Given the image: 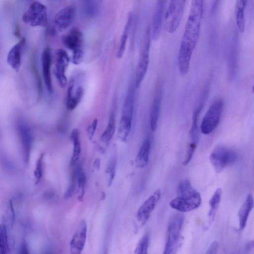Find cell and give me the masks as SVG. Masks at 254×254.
I'll list each match as a JSON object with an SVG mask.
<instances>
[{
  "label": "cell",
  "instance_id": "obj_1",
  "mask_svg": "<svg viewBox=\"0 0 254 254\" xmlns=\"http://www.w3.org/2000/svg\"><path fill=\"white\" fill-rule=\"evenodd\" d=\"M204 0H191L190 10L178 52V66L181 74L189 71L190 62L198 41Z\"/></svg>",
  "mask_w": 254,
  "mask_h": 254
},
{
  "label": "cell",
  "instance_id": "obj_2",
  "mask_svg": "<svg viewBox=\"0 0 254 254\" xmlns=\"http://www.w3.org/2000/svg\"><path fill=\"white\" fill-rule=\"evenodd\" d=\"M177 196L170 202V206L179 211L185 212L198 208L201 204L199 193L185 180L181 182L178 187Z\"/></svg>",
  "mask_w": 254,
  "mask_h": 254
},
{
  "label": "cell",
  "instance_id": "obj_3",
  "mask_svg": "<svg viewBox=\"0 0 254 254\" xmlns=\"http://www.w3.org/2000/svg\"><path fill=\"white\" fill-rule=\"evenodd\" d=\"M134 91L133 87L128 90L126 97L121 118L118 128V136L122 141L127 140L132 126Z\"/></svg>",
  "mask_w": 254,
  "mask_h": 254
},
{
  "label": "cell",
  "instance_id": "obj_4",
  "mask_svg": "<svg viewBox=\"0 0 254 254\" xmlns=\"http://www.w3.org/2000/svg\"><path fill=\"white\" fill-rule=\"evenodd\" d=\"M62 41L72 53V63L75 65L80 64L84 57V37L81 31L73 28L63 37Z\"/></svg>",
  "mask_w": 254,
  "mask_h": 254
},
{
  "label": "cell",
  "instance_id": "obj_5",
  "mask_svg": "<svg viewBox=\"0 0 254 254\" xmlns=\"http://www.w3.org/2000/svg\"><path fill=\"white\" fill-rule=\"evenodd\" d=\"M184 216L180 213L174 214L170 219L168 226L167 239L164 254H174L179 246Z\"/></svg>",
  "mask_w": 254,
  "mask_h": 254
},
{
  "label": "cell",
  "instance_id": "obj_6",
  "mask_svg": "<svg viewBox=\"0 0 254 254\" xmlns=\"http://www.w3.org/2000/svg\"><path fill=\"white\" fill-rule=\"evenodd\" d=\"M223 108L221 98L214 100L206 112L200 124L201 132L208 135L211 133L218 126Z\"/></svg>",
  "mask_w": 254,
  "mask_h": 254
},
{
  "label": "cell",
  "instance_id": "obj_7",
  "mask_svg": "<svg viewBox=\"0 0 254 254\" xmlns=\"http://www.w3.org/2000/svg\"><path fill=\"white\" fill-rule=\"evenodd\" d=\"M187 0H170L165 13L164 22L165 30L173 33L178 29L182 20Z\"/></svg>",
  "mask_w": 254,
  "mask_h": 254
},
{
  "label": "cell",
  "instance_id": "obj_8",
  "mask_svg": "<svg viewBox=\"0 0 254 254\" xmlns=\"http://www.w3.org/2000/svg\"><path fill=\"white\" fill-rule=\"evenodd\" d=\"M22 20L32 27L46 26L48 22L46 6L39 1H33L23 13Z\"/></svg>",
  "mask_w": 254,
  "mask_h": 254
},
{
  "label": "cell",
  "instance_id": "obj_9",
  "mask_svg": "<svg viewBox=\"0 0 254 254\" xmlns=\"http://www.w3.org/2000/svg\"><path fill=\"white\" fill-rule=\"evenodd\" d=\"M237 158V154L234 150L224 146L215 147L209 157L210 161L217 172H220L226 167L233 164Z\"/></svg>",
  "mask_w": 254,
  "mask_h": 254
},
{
  "label": "cell",
  "instance_id": "obj_10",
  "mask_svg": "<svg viewBox=\"0 0 254 254\" xmlns=\"http://www.w3.org/2000/svg\"><path fill=\"white\" fill-rule=\"evenodd\" d=\"M82 81V74L77 72L73 75L67 82L66 107L69 111L74 110L83 97L84 89Z\"/></svg>",
  "mask_w": 254,
  "mask_h": 254
},
{
  "label": "cell",
  "instance_id": "obj_11",
  "mask_svg": "<svg viewBox=\"0 0 254 254\" xmlns=\"http://www.w3.org/2000/svg\"><path fill=\"white\" fill-rule=\"evenodd\" d=\"M151 38V32L150 28L149 27L146 29L143 47L136 68L135 78V86L136 88H138L140 86L147 71L149 62Z\"/></svg>",
  "mask_w": 254,
  "mask_h": 254
},
{
  "label": "cell",
  "instance_id": "obj_12",
  "mask_svg": "<svg viewBox=\"0 0 254 254\" xmlns=\"http://www.w3.org/2000/svg\"><path fill=\"white\" fill-rule=\"evenodd\" d=\"M203 104L201 103L195 109L193 112L192 124L189 132V140L187 151L183 162L184 165H187L191 160L199 139L198 118L202 110Z\"/></svg>",
  "mask_w": 254,
  "mask_h": 254
},
{
  "label": "cell",
  "instance_id": "obj_13",
  "mask_svg": "<svg viewBox=\"0 0 254 254\" xmlns=\"http://www.w3.org/2000/svg\"><path fill=\"white\" fill-rule=\"evenodd\" d=\"M69 64L67 52L63 49H57L55 52L54 74L59 86L64 88L67 84L66 71Z\"/></svg>",
  "mask_w": 254,
  "mask_h": 254
},
{
  "label": "cell",
  "instance_id": "obj_14",
  "mask_svg": "<svg viewBox=\"0 0 254 254\" xmlns=\"http://www.w3.org/2000/svg\"><path fill=\"white\" fill-rule=\"evenodd\" d=\"M76 14V7L69 5L60 10L55 15L54 23L60 31L67 28L73 22Z\"/></svg>",
  "mask_w": 254,
  "mask_h": 254
},
{
  "label": "cell",
  "instance_id": "obj_15",
  "mask_svg": "<svg viewBox=\"0 0 254 254\" xmlns=\"http://www.w3.org/2000/svg\"><path fill=\"white\" fill-rule=\"evenodd\" d=\"M161 194L160 190H156L139 208L136 213V217L142 225H144L148 220L150 213L160 199Z\"/></svg>",
  "mask_w": 254,
  "mask_h": 254
},
{
  "label": "cell",
  "instance_id": "obj_16",
  "mask_svg": "<svg viewBox=\"0 0 254 254\" xmlns=\"http://www.w3.org/2000/svg\"><path fill=\"white\" fill-rule=\"evenodd\" d=\"M87 235L86 221L81 220L73 234L70 243V253L72 254H79L84 248Z\"/></svg>",
  "mask_w": 254,
  "mask_h": 254
},
{
  "label": "cell",
  "instance_id": "obj_17",
  "mask_svg": "<svg viewBox=\"0 0 254 254\" xmlns=\"http://www.w3.org/2000/svg\"><path fill=\"white\" fill-rule=\"evenodd\" d=\"M42 73L46 88L49 93L53 92V85L51 67L52 64V54L50 47L44 49L41 57Z\"/></svg>",
  "mask_w": 254,
  "mask_h": 254
},
{
  "label": "cell",
  "instance_id": "obj_18",
  "mask_svg": "<svg viewBox=\"0 0 254 254\" xmlns=\"http://www.w3.org/2000/svg\"><path fill=\"white\" fill-rule=\"evenodd\" d=\"M18 131L21 140L25 161H28L32 144V136L29 127L23 122L18 124Z\"/></svg>",
  "mask_w": 254,
  "mask_h": 254
},
{
  "label": "cell",
  "instance_id": "obj_19",
  "mask_svg": "<svg viewBox=\"0 0 254 254\" xmlns=\"http://www.w3.org/2000/svg\"><path fill=\"white\" fill-rule=\"evenodd\" d=\"M25 43V39L22 38L15 44L8 53L6 61L7 64L14 70L18 71L21 64L22 49Z\"/></svg>",
  "mask_w": 254,
  "mask_h": 254
},
{
  "label": "cell",
  "instance_id": "obj_20",
  "mask_svg": "<svg viewBox=\"0 0 254 254\" xmlns=\"http://www.w3.org/2000/svg\"><path fill=\"white\" fill-rule=\"evenodd\" d=\"M162 101V92L158 89L153 100L149 117V123L152 131H155L157 127L159 118Z\"/></svg>",
  "mask_w": 254,
  "mask_h": 254
},
{
  "label": "cell",
  "instance_id": "obj_21",
  "mask_svg": "<svg viewBox=\"0 0 254 254\" xmlns=\"http://www.w3.org/2000/svg\"><path fill=\"white\" fill-rule=\"evenodd\" d=\"M254 207V198L252 194H249L241 206L239 212V226L241 230L246 227L250 212Z\"/></svg>",
  "mask_w": 254,
  "mask_h": 254
},
{
  "label": "cell",
  "instance_id": "obj_22",
  "mask_svg": "<svg viewBox=\"0 0 254 254\" xmlns=\"http://www.w3.org/2000/svg\"><path fill=\"white\" fill-rule=\"evenodd\" d=\"M248 0H236L235 16L237 26L241 33L244 32L245 27V12Z\"/></svg>",
  "mask_w": 254,
  "mask_h": 254
},
{
  "label": "cell",
  "instance_id": "obj_23",
  "mask_svg": "<svg viewBox=\"0 0 254 254\" xmlns=\"http://www.w3.org/2000/svg\"><path fill=\"white\" fill-rule=\"evenodd\" d=\"M72 180L73 181L75 189H77L76 192L78 193V198L79 200H81L84 194V188L86 182V177L83 173L82 168L80 166H76L73 174Z\"/></svg>",
  "mask_w": 254,
  "mask_h": 254
},
{
  "label": "cell",
  "instance_id": "obj_24",
  "mask_svg": "<svg viewBox=\"0 0 254 254\" xmlns=\"http://www.w3.org/2000/svg\"><path fill=\"white\" fill-rule=\"evenodd\" d=\"M132 15L130 13L128 15L127 21L124 27L120 41L119 46L116 53V57L119 59H121L124 55L128 35L132 25Z\"/></svg>",
  "mask_w": 254,
  "mask_h": 254
},
{
  "label": "cell",
  "instance_id": "obj_25",
  "mask_svg": "<svg viewBox=\"0 0 254 254\" xmlns=\"http://www.w3.org/2000/svg\"><path fill=\"white\" fill-rule=\"evenodd\" d=\"M150 140L147 138L142 143L135 159L136 165L139 168L146 166L149 160L150 150Z\"/></svg>",
  "mask_w": 254,
  "mask_h": 254
},
{
  "label": "cell",
  "instance_id": "obj_26",
  "mask_svg": "<svg viewBox=\"0 0 254 254\" xmlns=\"http://www.w3.org/2000/svg\"><path fill=\"white\" fill-rule=\"evenodd\" d=\"M70 138L73 146L70 163L71 165H74L79 158L81 149L80 141V131L78 128L72 129L70 134Z\"/></svg>",
  "mask_w": 254,
  "mask_h": 254
},
{
  "label": "cell",
  "instance_id": "obj_27",
  "mask_svg": "<svg viewBox=\"0 0 254 254\" xmlns=\"http://www.w3.org/2000/svg\"><path fill=\"white\" fill-rule=\"evenodd\" d=\"M221 194V189L220 188H218L215 190L209 200V204L210 207L208 213V221L209 225H211L214 221L216 212L220 202Z\"/></svg>",
  "mask_w": 254,
  "mask_h": 254
},
{
  "label": "cell",
  "instance_id": "obj_28",
  "mask_svg": "<svg viewBox=\"0 0 254 254\" xmlns=\"http://www.w3.org/2000/svg\"><path fill=\"white\" fill-rule=\"evenodd\" d=\"M116 130V119L114 113L110 115L106 128L100 137V141L108 145L112 139Z\"/></svg>",
  "mask_w": 254,
  "mask_h": 254
},
{
  "label": "cell",
  "instance_id": "obj_29",
  "mask_svg": "<svg viewBox=\"0 0 254 254\" xmlns=\"http://www.w3.org/2000/svg\"><path fill=\"white\" fill-rule=\"evenodd\" d=\"M149 243L148 234L144 235L140 239L134 251L135 254H145L147 253Z\"/></svg>",
  "mask_w": 254,
  "mask_h": 254
},
{
  "label": "cell",
  "instance_id": "obj_30",
  "mask_svg": "<svg viewBox=\"0 0 254 254\" xmlns=\"http://www.w3.org/2000/svg\"><path fill=\"white\" fill-rule=\"evenodd\" d=\"M7 248L6 229L4 226L0 225V253H7Z\"/></svg>",
  "mask_w": 254,
  "mask_h": 254
},
{
  "label": "cell",
  "instance_id": "obj_31",
  "mask_svg": "<svg viewBox=\"0 0 254 254\" xmlns=\"http://www.w3.org/2000/svg\"><path fill=\"white\" fill-rule=\"evenodd\" d=\"M43 157L44 154H41L37 161L36 168L34 171L35 185L39 183L43 175Z\"/></svg>",
  "mask_w": 254,
  "mask_h": 254
},
{
  "label": "cell",
  "instance_id": "obj_32",
  "mask_svg": "<svg viewBox=\"0 0 254 254\" xmlns=\"http://www.w3.org/2000/svg\"><path fill=\"white\" fill-rule=\"evenodd\" d=\"M116 160L115 158L112 159L107 166L106 173L109 175L108 186H110L112 183L113 180L115 177L116 172Z\"/></svg>",
  "mask_w": 254,
  "mask_h": 254
},
{
  "label": "cell",
  "instance_id": "obj_33",
  "mask_svg": "<svg viewBox=\"0 0 254 254\" xmlns=\"http://www.w3.org/2000/svg\"><path fill=\"white\" fill-rule=\"evenodd\" d=\"M98 121L97 119L93 120L88 126L86 129V133L89 140H91L93 138L96 128L98 126Z\"/></svg>",
  "mask_w": 254,
  "mask_h": 254
},
{
  "label": "cell",
  "instance_id": "obj_34",
  "mask_svg": "<svg viewBox=\"0 0 254 254\" xmlns=\"http://www.w3.org/2000/svg\"><path fill=\"white\" fill-rule=\"evenodd\" d=\"M219 248V243L217 241L213 242L208 247L206 252L207 254H217Z\"/></svg>",
  "mask_w": 254,
  "mask_h": 254
},
{
  "label": "cell",
  "instance_id": "obj_35",
  "mask_svg": "<svg viewBox=\"0 0 254 254\" xmlns=\"http://www.w3.org/2000/svg\"><path fill=\"white\" fill-rule=\"evenodd\" d=\"M254 246V242L253 241L250 242L248 244H247L246 247V249L247 251H249L251 250L252 249H253Z\"/></svg>",
  "mask_w": 254,
  "mask_h": 254
},
{
  "label": "cell",
  "instance_id": "obj_36",
  "mask_svg": "<svg viewBox=\"0 0 254 254\" xmlns=\"http://www.w3.org/2000/svg\"><path fill=\"white\" fill-rule=\"evenodd\" d=\"M100 161L98 158L96 159L94 163V167L96 169L98 170L100 168Z\"/></svg>",
  "mask_w": 254,
  "mask_h": 254
},
{
  "label": "cell",
  "instance_id": "obj_37",
  "mask_svg": "<svg viewBox=\"0 0 254 254\" xmlns=\"http://www.w3.org/2000/svg\"><path fill=\"white\" fill-rule=\"evenodd\" d=\"M26 246H27L25 244H23L22 247V251H23L22 253H24V254L28 253V249H27Z\"/></svg>",
  "mask_w": 254,
  "mask_h": 254
},
{
  "label": "cell",
  "instance_id": "obj_38",
  "mask_svg": "<svg viewBox=\"0 0 254 254\" xmlns=\"http://www.w3.org/2000/svg\"><path fill=\"white\" fill-rule=\"evenodd\" d=\"M86 0V6H89L94 4L92 0Z\"/></svg>",
  "mask_w": 254,
  "mask_h": 254
}]
</instances>
